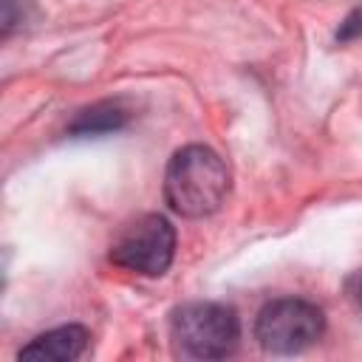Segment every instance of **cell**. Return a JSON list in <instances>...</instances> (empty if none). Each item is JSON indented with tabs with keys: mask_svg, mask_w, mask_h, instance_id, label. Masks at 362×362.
I'll return each mask as SVG.
<instances>
[{
	"mask_svg": "<svg viewBox=\"0 0 362 362\" xmlns=\"http://www.w3.org/2000/svg\"><path fill=\"white\" fill-rule=\"evenodd\" d=\"M130 122V110L116 99L107 102H96L85 110L76 113V119L68 124L71 136H105V133H116Z\"/></svg>",
	"mask_w": 362,
	"mask_h": 362,
	"instance_id": "6",
	"label": "cell"
},
{
	"mask_svg": "<svg viewBox=\"0 0 362 362\" xmlns=\"http://www.w3.org/2000/svg\"><path fill=\"white\" fill-rule=\"evenodd\" d=\"M170 337L181 356L223 359L238 348L240 320L223 303H184L170 314Z\"/></svg>",
	"mask_w": 362,
	"mask_h": 362,
	"instance_id": "2",
	"label": "cell"
},
{
	"mask_svg": "<svg viewBox=\"0 0 362 362\" xmlns=\"http://www.w3.org/2000/svg\"><path fill=\"white\" fill-rule=\"evenodd\" d=\"M90 345V331L85 325H59L45 334H37L28 345L20 348V359H45V362H74Z\"/></svg>",
	"mask_w": 362,
	"mask_h": 362,
	"instance_id": "5",
	"label": "cell"
},
{
	"mask_svg": "<svg viewBox=\"0 0 362 362\" xmlns=\"http://www.w3.org/2000/svg\"><path fill=\"white\" fill-rule=\"evenodd\" d=\"M173 257L175 226L158 212H147L124 223L110 243V263L144 277H161L173 266Z\"/></svg>",
	"mask_w": 362,
	"mask_h": 362,
	"instance_id": "4",
	"label": "cell"
},
{
	"mask_svg": "<svg viewBox=\"0 0 362 362\" xmlns=\"http://www.w3.org/2000/svg\"><path fill=\"white\" fill-rule=\"evenodd\" d=\"M325 334V314L303 297H277L255 317V339L266 354H300Z\"/></svg>",
	"mask_w": 362,
	"mask_h": 362,
	"instance_id": "3",
	"label": "cell"
},
{
	"mask_svg": "<svg viewBox=\"0 0 362 362\" xmlns=\"http://www.w3.org/2000/svg\"><path fill=\"white\" fill-rule=\"evenodd\" d=\"M229 192V170L206 144H187L173 153L164 170V201L181 218H206L221 209Z\"/></svg>",
	"mask_w": 362,
	"mask_h": 362,
	"instance_id": "1",
	"label": "cell"
},
{
	"mask_svg": "<svg viewBox=\"0 0 362 362\" xmlns=\"http://www.w3.org/2000/svg\"><path fill=\"white\" fill-rule=\"evenodd\" d=\"M345 294H348V300L362 311V272L348 274V280H345Z\"/></svg>",
	"mask_w": 362,
	"mask_h": 362,
	"instance_id": "8",
	"label": "cell"
},
{
	"mask_svg": "<svg viewBox=\"0 0 362 362\" xmlns=\"http://www.w3.org/2000/svg\"><path fill=\"white\" fill-rule=\"evenodd\" d=\"M362 37V8H354L337 28V42H351Z\"/></svg>",
	"mask_w": 362,
	"mask_h": 362,
	"instance_id": "7",
	"label": "cell"
}]
</instances>
